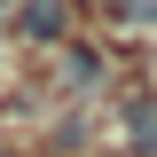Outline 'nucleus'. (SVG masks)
Returning a JSON list of instances; mask_svg holds the SVG:
<instances>
[{"label":"nucleus","instance_id":"nucleus-1","mask_svg":"<svg viewBox=\"0 0 157 157\" xmlns=\"http://www.w3.org/2000/svg\"><path fill=\"white\" fill-rule=\"evenodd\" d=\"M55 86H63V94H94V86H102V47L63 39V47H55Z\"/></svg>","mask_w":157,"mask_h":157},{"label":"nucleus","instance_id":"nucleus-2","mask_svg":"<svg viewBox=\"0 0 157 157\" xmlns=\"http://www.w3.org/2000/svg\"><path fill=\"white\" fill-rule=\"evenodd\" d=\"M126 149L134 157H157V86H141V94H126Z\"/></svg>","mask_w":157,"mask_h":157},{"label":"nucleus","instance_id":"nucleus-3","mask_svg":"<svg viewBox=\"0 0 157 157\" xmlns=\"http://www.w3.org/2000/svg\"><path fill=\"white\" fill-rule=\"evenodd\" d=\"M16 32L24 39H63L71 32V0H24L16 8Z\"/></svg>","mask_w":157,"mask_h":157},{"label":"nucleus","instance_id":"nucleus-4","mask_svg":"<svg viewBox=\"0 0 157 157\" xmlns=\"http://www.w3.org/2000/svg\"><path fill=\"white\" fill-rule=\"evenodd\" d=\"M118 24H134V32H157V0H102Z\"/></svg>","mask_w":157,"mask_h":157},{"label":"nucleus","instance_id":"nucleus-5","mask_svg":"<svg viewBox=\"0 0 157 157\" xmlns=\"http://www.w3.org/2000/svg\"><path fill=\"white\" fill-rule=\"evenodd\" d=\"M0 8H24V0H0Z\"/></svg>","mask_w":157,"mask_h":157}]
</instances>
